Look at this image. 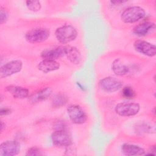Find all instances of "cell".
Wrapping results in <instances>:
<instances>
[{
  "label": "cell",
  "mask_w": 156,
  "mask_h": 156,
  "mask_svg": "<svg viewBox=\"0 0 156 156\" xmlns=\"http://www.w3.org/2000/svg\"><path fill=\"white\" fill-rule=\"evenodd\" d=\"M55 36L59 42L65 44L76 39L77 36V31L73 26L65 24L56 29Z\"/></svg>",
  "instance_id": "1"
},
{
  "label": "cell",
  "mask_w": 156,
  "mask_h": 156,
  "mask_svg": "<svg viewBox=\"0 0 156 156\" xmlns=\"http://www.w3.org/2000/svg\"><path fill=\"white\" fill-rule=\"evenodd\" d=\"M146 15L145 10L139 6H132L124 10L121 15V20L124 23H134L143 19Z\"/></svg>",
  "instance_id": "2"
},
{
  "label": "cell",
  "mask_w": 156,
  "mask_h": 156,
  "mask_svg": "<svg viewBox=\"0 0 156 156\" xmlns=\"http://www.w3.org/2000/svg\"><path fill=\"white\" fill-rule=\"evenodd\" d=\"M140 110V106L135 102H120L115 107V111L121 116H131L136 115Z\"/></svg>",
  "instance_id": "3"
},
{
  "label": "cell",
  "mask_w": 156,
  "mask_h": 156,
  "mask_svg": "<svg viewBox=\"0 0 156 156\" xmlns=\"http://www.w3.org/2000/svg\"><path fill=\"white\" fill-rule=\"evenodd\" d=\"M49 35L50 32L48 29L38 27L27 31L25 35V38L29 43H36L46 41Z\"/></svg>",
  "instance_id": "4"
},
{
  "label": "cell",
  "mask_w": 156,
  "mask_h": 156,
  "mask_svg": "<svg viewBox=\"0 0 156 156\" xmlns=\"http://www.w3.org/2000/svg\"><path fill=\"white\" fill-rule=\"evenodd\" d=\"M67 113L70 120L74 124H82L86 122L85 112L78 105H71L67 108Z\"/></svg>",
  "instance_id": "5"
},
{
  "label": "cell",
  "mask_w": 156,
  "mask_h": 156,
  "mask_svg": "<svg viewBox=\"0 0 156 156\" xmlns=\"http://www.w3.org/2000/svg\"><path fill=\"white\" fill-rule=\"evenodd\" d=\"M23 68V63L20 60H15L9 62L2 66L0 69L1 78H5L20 72Z\"/></svg>",
  "instance_id": "6"
},
{
  "label": "cell",
  "mask_w": 156,
  "mask_h": 156,
  "mask_svg": "<svg viewBox=\"0 0 156 156\" xmlns=\"http://www.w3.org/2000/svg\"><path fill=\"white\" fill-rule=\"evenodd\" d=\"M122 86V82L117 78L106 77L99 82V87L101 90L107 93H112L119 90Z\"/></svg>",
  "instance_id": "7"
},
{
  "label": "cell",
  "mask_w": 156,
  "mask_h": 156,
  "mask_svg": "<svg viewBox=\"0 0 156 156\" xmlns=\"http://www.w3.org/2000/svg\"><path fill=\"white\" fill-rule=\"evenodd\" d=\"M52 143L57 147H67L70 145L71 139L65 130H56L51 135Z\"/></svg>",
  "instance_id": "8"
},
{
  "label": "cell",
  "mask_w": 156,
  "mask_h": 156,
  "mask_svg": "<svg viewBox=\"0 0 156 156\" xmlns=\"http://www.w3.org/2000/svg\"><path fill=\"white\" fill-rule=\"evenodd\" d=\"M20 144L14 140L5 141L1 144L0 155L13 156L17 155L20 152Z\"/></svg>",
  "instance_id": "9"
},
{
  "label": "cell",
  "mask_w": 156,
  "mask_h": 156,
  "mask_svg": "<svg viewBox=\"0 0 156 156\" xmlns=\"http://www.w3.org/2000/svg\"><path fill=\"white\" fill-rule=\"evenodd\" d=\"M133 48L138 52L148 57H154L156 54L155 46L144 40L135 41L133 43Z\"/></svg>",
  "instance_id": "10"
},
{
  "label": "cell",
  "mask_w": 156,
  "mask_h": 156,
  "mask_svg": "<svg viewBox=\"0 0 156 156\" xmlns=\"http://www.w3.org/2000/svg\"><path fill=\"white\" fill-rule=\"evenodd\" d=\"M52 93V90L50 87H46L30 94L28 98V101L30 104H37L48 99Z\"/></svg>",
  "instance_id": "11"
},
{
  "label": "cell",
  "mask_w": 156,
  "mask_h": 156,
  "mask_svg": "<svg viewBox=\"0 0 156 156\" xmlns=\"http://www.w3.org/2000/svg\"><path fill=\"white\" fill-rule=\"evenodd\" d=\"M66 46H59L55 48L44 50L41 53V57L43 59L54 60L65 56Z\"/></svg>",
  "instance_id": "12"
},
{
  "label": "cell",
  "mask_w": 156,
  "mask_h": 156,
  "mask_svg": "<svg viewBox=\"0 0 156 156\" xmlns=\"http://www.w3.org/2000/svg\"><path fill=\"white\" fill-rule=\"evenodd\" d=\"M155 27V23L151 21H145L135 26L132 30L134 35L138 37H144L152 32Z\"/></svg>",
  "instance_id": "13"
},
{
  "label": "cell",
  "mask_w": 156,
  "mask_h": 156,
  "mask_svg": "<svg viewBox=\"0 0 156 156\" xmlns=\"http://www.w3.org/2000/svg\"><path fill=\"white\" fill-rule=\"evenodd\" d=\"M121 152L125 155H142L145 154L144 150L140 146L133 144L125 143L121 146Z\"/></svg>",
  "instance_id": "14"
},
{
  "label": "cell",
  "mask_w": 156,
  "mask_h": 156,
  "mask_svg": "<svg viewBox=\"0 0 156 156\" xmlns=\"http://www.w3.org/2000/svg\"><path fill=\"white\" fill-rule=\"evenodd\" d=\"M60 64L56 60L43 59L38 65V68L43 73H48L58 69Z\"/></svg>",
  "instance_id": "15"
},
{
  "label": "cell",
  "mask_w": 156,
  "mask_h": 156,
  "mask_svg": "<svg viewBox=\"0 0 156 156\" xmlns=\"http://www.w3.org/2000/svg\"><path fill=\"white\" fill-rule=\"evenodd\" d=\"M65 56L68 58L69 61L74 65L79 64L82 58L81 54L79 50L73 46H66Z\"/></svg>",
  "instance_id": "16"
},
{
  "label": "cell",
  "mask_w": 156,
  "mask_h": 156,
  "mask_svg": "<svg viewBox=\"0 0 156 156\" xmlns=\"http://www.w3.org/2000/svg\"><path fill=\"white\" fill-rule=\"evenodd\" d=\"M6 91L10 93L14 98L18 99H23L28 97L29 90L24 87L10 85L6 87Z\"/></svg>",
  "instance_id": "17"
},
{
  "label": "cell",
  "mask_w": 156,
  "mask_h": 156,
  "mask_svg": "<svg viewBox=\"0 0 156 156\" xmlns=\"http://www.w3.org/2000/svg\"><path fill=\"white\" fill-rule=\"evenodd\" d=\"M112 69L117 76H124L130 71L129 67L124 63L120 58H116L113 62Z\"/></svg>",
  "instance_id": "18"
},
{
  "label": "cell",
  "mask_w": 156,
  "mask_h": 156,
  "mask_svg": "<svg viewBox=\"0 0 156 156\" xmlns=\"http://www.w3.org/2000/svg\"><path fill=\"white\" fill-rule=\"evenodd\" d=\"M68 101L67 96L62 93L55 94L52 99V105L54 107H60L65 105Z\"/></svg>",
  "instance_id": "19"
},
{
  "label": "cell",
  "mask_w": 156,
  "mask_h": 156,
  "mask_svg": "<svg viewBox=\"0 0 156 156\" xmlns=\"http://www.w3.org/2000/svg\"><path fill=\"white\" fill-rule=\"evenodd\" d=\"M26 4L27 9L32 12H37L41 7V4L39 1H27Z\"/></svg>",
  "instance_id": "20"
},
{
  "label": "cell",
  "mask_w": 156,
  "mask_h": 156,
  "mask_svg": "<svg viewBox=\"0 0 156 156\" xmlns=\"http://www.w3.org/2000/svg\"><path fill=\"white\" fill-rule=\"evenodd\" d=\"M122 94L124 98L130 99H132L135 97V93L132 87L127 86L122 88Z\"/></svg>",
  "instance_id": "21"
},
{
  "label": "cell",
  "mask_w": 156,
  "mask_h": 156,
  "mask_svg": "<svg viewBox=\"0 0 156 156\" xmlns=\"http://www.w3.org/2000/svg\"><path fill=\"white\" fill-rule=\"evenodd\" d=\"M9 17V13L8 11L6 9H5L3 7H0V22L1 24H4L5 23Z\"/></svg>",
  "instance_id": "22"
},
{
  "label": "cell",
  "mask_w": 156,
  "mask_h": 156,
  "mask_svg": "<svg viewBox=\"0 0 156 156\" xmlns=\"http://www.w3.org/2000/svg\"><path fill=\"white\" fill-rule=\"evenodd\" d=\"M43 154L44 153L42 152V151H41L40 149L36 147H33L29 149L26 154V155H31V156L41 155Z\"/></svg>",
  "instance_id": "23"
},
{
  "label": "cell",
  "mask_w": 156,
  "mask_h": 156,
  "mask_svg": "<svg viewBox=\"0 0 156 156\" xmlns=\"http://www.w3.org/2000/svg\"><path fill=\"white\" fill-rule=\"evenodd\" d=\"M74 152H76V149L73 146V144L71 143L68 146L66 147V152H68V155H74Z\"/></svg>",
  "instance_id": "24"
},
{
  "label": "cell",
  "mask_w": 156,
  "mask_h": 156,
  "mask_svg": "<svg viewBox=\"0 0 156 156\" xmlns=\"http://www.w3.org/2000/svg\"><path fill=\"white\" fill-rule=\"evenodd\" d=\"M11 112V110L7 107H2L1 108L0 110V115L1 116L2 115H7L10 114Z\"/></svg>",
  "instance_id": "25"
},
{
  "label": "cell",
  "mask_w": 156,
  "mask_h": 156,
  "mask_svg": "<svg viewBox=\"0 0 156 156\" xmlns=\"http://www.w3.org/2000/svg\"><path fill=\"white\" fill-rule=\"evenodd\" d=\"M56 130H65V123L62 121H58L55 125Z\"/></svg>",
  "instance_id": "26"
},
{
  "label": "cell",
  "mask_w": 156,
  "mask_h": 156,
  "mask_svg": "<svg viewBox=\"0 0 156 156\" xmlns=\"http://www.w3.org/2000/svg\"><path fill=\"white\" fill-rule=\"evenodd\" d=\"M5 124L3 122V121H1V132L3 131L4 129L5 128Z\"/></svg>",
  "instance_id": "27"
}]
</instances>
